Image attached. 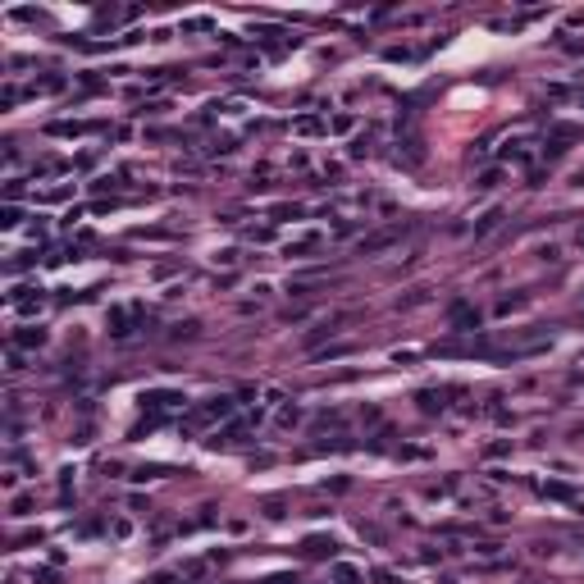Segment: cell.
<instances>
[{
	"mask_svg": "<svg viewBox=\"0 0 584 584\" xmlns=\"http://www.w3.org/2000/svg\"><path fill=\"white\" fill-rule=\"evenodd\" d=\"M392 242H397V233H379V237H366L361 251H384V247H392Z\"/></svg>",
	"mask_w": 584,
	"mask_h": 584,
	"instance_id": "1",
	"label": "cell"
},
{
	"mask_svg": "<svg viewBox=\"0 0 584 584\" xmlns=\"http://www.w3.org/2000/svg\"><path fill=\"white\" fill-rule=\"evenodd\" d=\"M452 324L456 329H475V311L471 306H452Z\"/></svg>",
	"mask_w": 584,
	"mask_h": 584,
	"instance_id": "2",
	"label": "cell"
},
{
	"mask_svg": "<svg viewBox=\"0 0 584 584\" xmlns=\"http://www.w3.org/2000/svg\"><path fill=\"white\" fill-rule=\"evenodd\" d=\"M333 580H338V584H361V571H356V566H342V561H338V566H333Z\"/></svg>",
	"mask_w": 584,
	"mask_h": 584,
	"instance_id": "3",
	"label": "cell"
},
{
	"mask_svg": "<svg viewBox=\"0 0 584 584\" xmlns=\"http://www.w3.org/2000/svg\"><path fill=\"white\" fill-rule=\"evenodd\" d=\"M18 342H23V347H32V342L42 347V342H46V333H42V329H27V333H18Z\"/></svg>",
	"mask_w": 584,
	"mask_h": 584,
	"instance_id": "4",
	"label": "cell"
}]
</instances>
